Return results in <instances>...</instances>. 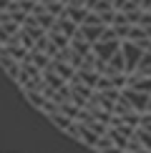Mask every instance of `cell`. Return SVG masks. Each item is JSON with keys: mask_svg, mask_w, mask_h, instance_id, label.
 <instances>
[{"mask_svg": "<svg viewBox=\"0 0 151 153\" xmlns=\"http://www.w3.org/2000/svg\"><path fill=\"white\" fill-rule=\"evenodd\" d=\"M129 111H134V108L129 105V100H126L123 95H118L116 103H113V113H116V116H121V113H129Z\"/></svg>", "mask_w": 151, "mask_h": 153, "instance_id": "16", "label": "cell"}, {"mask_svg": "<svg viewBox=\"0 0 151 153\" xmlns=\"http://www.w3.org/2000/svg\"><path fill=\"white\" fill-rule=\"evenodd\" d=\"M121 95L126 100H129V105L134 108L136 113H144L146 111V103H149V93H144V91H136V88H121Z\"/></svg>", "mask_w": 151, "mask_h": 153, "instance_id": "1", "label": "cell"}, {"mask_svg": "<svg viewBox=\"0 0 151 153\" xmlns=\"http://www.w3.org/2000/svg\"><path fill=\"white\" fill-rule=\"evenodd\" d=\"M23 93H25V98H28V103L33 105L35 111H40V108H43V103L48 100V98H46V95H43L40 91H23Z\"/></svg>", "mask_w": 151, "mask_h": 153, "instance_id": "9", "label": "cell"}, {"mask_svg": "<svg viewBox=\"0 0 151 153\" xmlns=\"http://www.w3.org/2000/svg\"><path fill=\"white\" fill-rule=\"evenodd\" d=\"M121 153H131V151H121Z\"/></svg>", "mask_w": 151, "mask_h": 153, "instance_id": "26", "label": "cell"}, {"mask_svg": "<svg viewBox=\"0 0 151 153\" xmlns=\"http://www.w3.org/2000/svg\"><path fill=\"white\" fill-rule=\"evenodd\" d=\"M78 33L93 45V43L101 38V33H103V25H78Z\"/></svg>", "mask_w": 151, "mask_h": 153, "instance_id": "6", "label": "cell"}, {"mask_svg": "<svg viewBox=\"0 0 151 153\" xmlns=\"http://www.w3.org/2000/svg\"><path fill=\"white\" fill-rule=\"evenodd\" d=\"M5 53L10 55V58H15L18 63L20 60H25V55H28V50H25L20 43H10V45H5Z\"/></svg>", "mask_w": 151, "mask_h": 153, "instance_id": "11", "label": "cell"}, {"mask_svg": "<svg viewBox=\"0 0 151 153\" xmlns=\"http://www.w3.org/2000/svg\"><path fill=\"white\" fill-rule=\"evenodd\" d=\"M121 53H123V60H126V73L136 71V63H138V58H141V48H138V43L121 40Z\"/></svg>", "mask_w": 151, "mask_h": 153, "instance_id": "3", "label": "cell"}, {"mask_svg": "<svg viewBox=\"0 0 151 153\" xmlns=\"http://www.w3.org/2000/svg\"><path fill=\"white\" fill-rule=\"evenodd\" d=\"M91 10H93V13H106V10H113V8H111L108 0H96V5H93Z\"/></svg>", "mask_w": 151, "mask_h": 153, "instance_id": "21", "label": "cell"}, {"mask_svg": "<svg viewBox=\"0 0 151 153\" xmlns=\"http://www.w3.org/2000/svg\"><path fill=\"white\" fill-rule=\"evenodd\" d=\"M106 138H108V141H111L113 146H116V148H121V151L126 148V143H129V138H123L121 133L113 128V126H108V128H106Z\"/></svg>", "mask_w": 151, "mask_h": 153, "instance_id": "8", "label": "cell"}, {"mask_svg": "<svg viewBox=\"0 0 151 153\" xmlns=\"http://www.w3.org/2000/svg\"><path fill=\"white\" fill-rule=\"evenodd\" d=\"M48 68H50V71H55V73H58V75H61V78L66 80V83H68V80H71L73 75H76V68L71 65V63H61V60H53V58H50Z\"/></svg>", "mask_w": 151, "mask_h": 153, "instance_id": "4", "label": "cell"}, {"mask_svg": "<svg viewBox=\"0 0 151 153\" xmlns=\"http://www.w3.org/2000/svg\"><path fill=\"white\" fill-rule=\"evenodd\" d=\"M48 118H50V123H53V126H55V128H61L63 133H66V131H68V126H71V123H73V120H71V118H68V116H63V113H50V116H48Z\"/></svg>", "mask_w": 151, "mask_h": 153, "instance_id": "13", "label": "cell"}, {"mask_svg": "<svg viewBox=\"0 0 151 153\" xmlns=\"http://www.w3.org/2000/svg\"><path fill=\"white\" fill-rule=\"evenodd\" d=\"M118 118H121L126 126H134V128H136V126H138V118H141V113H136V111H129V113H121Z\"/></svg>", "mask_w": 151, "mask_h": 153, "instance_id": "18", "label": "cell"}, {"mask_svg": "<svg viewBox=\"0 0 151 153\" xmlns=\"http://www.w3.org/2000/svg\"><path fill=\"white\" fill-rule=\"evenodd\" d=\"M43 8H46L50 15H55V18H61V15H63V3H61V0H53V3L43 5Z\"/></svg>", "mask_w": 151, "mask_h": 153, "instance_id": "19", "label": "cell"}, {"mask_svg": "<svg viewBox=\"0 0 151 153\" xmlns=\"http://www.w3.org/2000/svg\"><path fill=\"white\" fill-rule=\"evenodd\" d=\"M46 38L53 43L55 48H66V45H68V38L63 35V33H58L55 28H48V30H46Z\"/></svg>", "mask_w": 151, "mask_h": 153, "instance_id": "10", "label": "cell"}, {"mask_svg": "<svg viewBox=\"0 0 151 153\" xmlns=\"http://www.w3.org/2000/svg\"><path fill=\"white\" fill-rule=\"evenodd\" d=\"M25 60H28L30 65H35L38 71H43V68H48V63H50V58H48L46 53H40V50H33V48L28 50V55H25Z\"/></svg>", "mask_w": 151, "mask_h": 153, "instance_id": "5", "label": "cell"}, {"mask_svg": "<svg viewBox=\"0 0 151 153\" xmlns=\"http://www.w3.org/2000/svg\"><path fill=\"white\" fill-rule=\"evenodd\" d=\"M138 25H151V10H141V18H138Z\"/></svg>", "mask_w": 151, "mask_h": 153, "instance_id": "22", "label": "cell"}, {"mask_svg": "<svg viewBox=\"0 0 151 153\" xmlns=\"http://www.w3.org/2000/svg\"><path fill=\"white\" fill-rule=\"evenodd\" d=\"M93 5H96V0H83V8H88V10H91Z\"/></svg>", "mask_w": 151, "mask_h": 153, "instance_id": "25", "label": "cell"}, {"mask_svg": "<svg viewBox=\"0 0 151 153\" xmlns=\"http://www.w3.org/2000/svg\"><path fill=\"white\" fill-rule=\"evenodd\" d=\"M106 78H108L111 85L118 88V91H121V88H126V73H111V75H106Z\"/></svg>", "mask_w": 151, "mask_h": 153, "instance_id": "17", "label": "cell"}, {"mask_svg": "<svg viewBox=\"0 0 151 153\" xmlns=\"http://www.w3.org/2000/svg\"><path fill=\"white\" fill-rule=\"evenodd\" d=\"M134 138H136V141L141 143L146 151H151V133H149V131H144V128H138V126H136V131H134Z\"/></svg>", "mask_w": 151, "mask_h": 153, "instance_id": "14", "label": "cell"}, {"mask_svg": "<svg viewBox=\"0 0 151 153\" xmlns=\"http://www.w3.org/2000/svg\"><path fill=\"white\" fill-rule=\"evenodd\" d=\"M136 5H138V8H141V10H149L151 0H136Z\"/></svg>", "mask_w": 151, "mask_h": 153, "instance_id": "23", "label": "cell"}, {"mask_svg": "<svg viewBox=\"0 0 151 153\" xmlns=\"http://www.w3.org/2000/svg\"><path fill=\"white\" fill-rule=\"evenodd\" d=\"M0 48H3V45H0Z\"/></svg>", "mask_w": 151, "mask_h": 153, "instance_id": "27", "label": "cell"}, {"mask_svg": "<svg viewBox=\"0 0 151 153\" xmlns=\"http://www.w3.org/2000/svg\"><path fill=\"white\" fill-rule=\"evenodd\" d=\"M101 153H121V148H116V146H108V148H103Z\"/></svg>", "mask_w": 151, "mask_h": 153, "instance_id": "24", "label": "cell"}, {"mask_svg": "<svg viewBox=\"0 0 151 153\" xmlns=\"http://www.w3.org/2000/svg\"><path fill=\"white\" fill-rule=\"evenodd\" d=\"M106 63H108V65L113 68V71H118V73H126V60H123V53H121V48H118V50H116V53H113V55H111V58L106 60Z\"/></svg>", "mask_w": 151, "mask_h": 153, "instance_id": "12", "label": "cell"}, {"mask_svg": "<svg viewBox=\"0 0 151 153\" xmlns=\"http://www.w3.org/2000/svg\"><path fill=\"white\" fill-rule=\"evenodd\" d=\"M141 38H146V35H144V28H141V25H129V33H126V38H123V40L138 43Z\"/></svg>", "mask_w": 151, "mask_h": 153, "instance_id": "15", "label": "cell"}, {"mask_svg": "<svg viewBox=\"0 0 151 153\" xmlns=\"http://www.w3.org/2000/svg\"><path fill=\"white\" fill-rule=\"evenodd\" d=\"M121 48V40H118V38H113V40H96L91 45V50H93V55H96L98 60H108L113 53H116V50Z\"/></svg>", "mask_w": 151, "mask_h": 153, "instance_id": "2", "label": "cell"}, {"mask_svg": "<svg viewBox=\"0 0 151 153\" xmlns=\"http://www.w3.org/2000/svg\"><path fill=\"white\" fill-rule=\"evenodd\" d=\"M136 73L151 75V48L149 50H141V58H138V63H136Z\"/></svg>", "mask_w": 151, "mask_h": 153, "instance_id": "7", "label": "cell"}, {"mask_svg": "<svg viewBox=\"0 0 151 153\" xmlns=\"http://www.w3.org/2000/svg\"><path fill=\"white\" fill-rule=\"evenodd\" d=\"M86 126H88L93 133H96V136H106V128H108V126L101 123V120H91V123H86Z\"/></svg>", "mask_w": 151, "mask_h": 153, "instance_id": "20", "label": "cell"}]
</instances>
